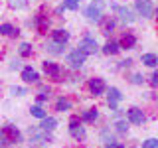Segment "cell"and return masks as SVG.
I'll use <instances>...</instances> for the list:
<instances>
[{
    "instance_id": "cell-1",
    "label": "cell",
    "mask_w": 158,
    "mask_h": 148,
    "mask_svg": "<svg viewBox=\"0 0 158 148\" xmlns=\"http://www.w3.org/2000/svg\"><path fill=\"white\" fill-rule=\"evenodd\" d=\"M101 8H103V2H101V0L89 4L87 10H85V16L91 20V22H99V20H101Z\"/></svg>"
},
{
    "instance_id": "cell-2",
    "label": "cell",
    "mask_w": 158,
    "mask_h": 148,
    "mask_svg": "<svg viewBox=\"0 0 158 148\" xmlns=\"http://www.w3.org/2000/svg\"><path fill=\"white\" fill-rule=\"evenodd\" d=\"M97 42H95V39H93V38H83L81 39V42H79V51H83V53H85V56H91V53H95L97 51Z\"/></svg>"
},
{
    "instance_id": "cell-3",
    "label": "cell",
    "mask_w": 158,
    "mask_h": 148,
    "mask_svg": "<svg viewBox=\"0 0 158 148\" xmlns=\"http://www.w3.org/2000/svg\"><path fill=\"white\" fill-rule=\"evenodd\" d=\"M136 12L140 14V16H144V18H150L152 16V12H154V8H152V2L150 0H136Z\"/></svg>"
},
{
    "instance_id": "cell-4",
    "label": "cell",
    "mask_w": 158,
    "mask_h": 148,
    "mask_svg": "<svg viewBox=\"0 0 158 148\" xmlns=\"http://www.w3.org/2000/svg\"><path fill=\"white\" fill-rule=\"evenodd\" d=\"M85 53H83V51H79V49H75V51H71V53H69V56H67V63H69V65H71V67H81L83 65V63H85Z\"/></svg>"
},
{
    "instance_id": "cell-5",
    "label": "cell",
    "mask_w": 158,
    "mask_h": 148,
    "mask_svg": "<svg viewBox=\"0 0 158 148\" xmlns=\"http://www.w3.org/2000/svg\"><path fill=\"white\" fill-rule=\"evenodd\" d=\"M2 136H4V140H6V142H18V140H20L18 128L12 126V125H8V126L2 128Z\"/></svg>"
},
{
    "instance_id": "cell-6",
    "label": "cell",
    "mask_w": 158,
    "mask_h": 148,
    "mask_svg": "<svg viewBox=\"0 0 158 148\" xmlns=\"http://www.w3.org/2000/svg\"><path fill=\"white\" fill-rule=\"evenodd\" d=\"M127 117H128V122H132V125H142V122H144V113H142L140 109H136V107L128 109Z\"/></svg>"
},
{
    "instance_id": "cell-7",
    "label": "cell",
    "mask_w": 158,
    "mask_h": 148,
    "mask_svg": "<svg viewBox=\"0 0 158 148\" xmlns=\"http://www.w3.org/2000/svg\"><path fill=\"white\" fill-rule=\"evenodd\" d=\"M89 91H91L95 97L103 95V93H105V83H103V79H99V77L91 79V81H89Z\"/></svg>"
},
{
    "instance_id": "cell-8",
    "label": "cell",
    "mask_w": 158,
    "mask_h": 148,
    "mask_svg": "<svg viewBox=\"0 0 158 148\" xmlns=\"http://www.w3.org/2000/svg\"><path fill=\"white\" fill-rule=\"evenodd\" d=\"M22 79L26 83H38L40 81V75H38V71H34L32 67H24L22 69Z\"/></svg>"
},
{
    "instance_id": "cell-9",
    "label": "cell",
    "mask_w": 158,
    "mask_h": 148,
    "mask_svg": "<svg viewBox=\"0 0 158 148\" xmlns=\"http://www.w3.org/2000/svg\"><path fill=\"white\" fill-rule=\"evenodd\" d=\"M123 99V95H121V91L118 89H115V87H111L109 89V107L111 109H117V103Z\"/></svg>"
},
{
    "instance_id": "cell-10",
    "label": "cell",
    "mask_w": 158,
    "mask_h": 148,
    "mask_svg": "<svg viewBox=\"0 0 158 148\" xmlns=\"http://www.w3.org/2000/svg\"><path fill=\"white\" fill-rule=\"evenodd\" d=\"M44 71H46L48 75H52V77H59L61 69H59V65L53 63V61H44Z\"/></svg>"
},
{
    "instance_id": "cell-11",
    "label": "cell",
    "mask_w": 158,
    "mask_h": 148,
    "mask_svg": "<svg viewBox=\"0 0 158 148\" xmlns=\"http://www.w3.org/2000/svg\"><path fill=\"white\" fill-rule=\"evenodd\" d=\"M40 126H42V130L49 132V130H53V128L57 126V121H56L53 117H48V115H46V117L42 118V125H40Z\"/></svg>"
},
{
    "instance_id": "cell-12",
    "label": "cell",
    "mask_w": 158,
    "mask_h": 148,
    "mask_svg": "<svg viewBox=\"0 0 158 148\" xmlns=\"http://www.w3.org/2000/svg\"><path fill=\"white\" fill-rule=\"evenodd\" d=\"M135 43H136V38L132 36V34H125L118 46H121V47H127V49H131V47H135Z\"/></svg>"
},
{
    "instance_id": "cell-13",
    "label": "cell",
    "mask_w": 158,
    "mask_h": 148,
    "mask_svg": "<svg viewBox=\"0 0 158 148\" xmlns=\"http://www.w3.org/2000/svg\"><path fill=\"white\" fill-rule=\"evenodd\" d=\"M67 39H69V32H67V30H56V32H53V42L65 43Z\"/></svg>"
},
{
    "instance_id": "cell-14",
    "label": "cell",
    "mask_w": 158,
    "mask_h": 148,
    "mask_svg": "<svg viewBox=\"0 0 158 148\" xmlns=\"http://www.w3.org/2000/svg\"><path fill=\"white\" fill-rule=\"evenodd\" d=\"M118 49H121V46H118L117 42H107L105 47H103V51H105L107 56H115V53H118Z\"/></svg>"
},
{
    "instance_id": "cell-15",
    "label": "cell",
    "mask_w": 158,
    "mask_h": 148,
    "mask_svg": "<svg viewBox=\"0 0 158 148\" xmlns=\"http://www.w3.org/2000/svg\"><path fill=\"white\" fill-rule=\"evenodd\" d=\"M142 63L148 65V67H156L158 65V57L154 53H144V56H142Z\"/></svg>"
},
{
    "instance_id": "cell-16",
    "label": "cell",
    "mask_w": 158,
    "mask_h": 148,
    "mask_svg": "<svg viewBox=\"0 0 158 148\" xmlns=\"http://www.w3.org/2000/svg\"><path fill=\"white\" fill-rule=\"evenodd\" d=\"M0 34H4V36H16L18 30L12 26V24H2L0 26Z\"/></svg>"
},
{
    "instance_id": "cell-17",
    "label": "cell",
    "mask_w": 158,
    "mask_h": 148,
    "mask_svg": "<svg viewBox=\"0 0 158 148\" xmlns=\"http://www.w3.org/2000/svg\"><path fill=\"white\" fill-rule=\"evenodd\" d=\"M97 117H99V113L95 111V109H89V111L83 113V121H85V122H93Z\"/></svg>"
},
{
    "instance_id": "cell-18",
    "label": "cell",
    "mask_w": 158,
    "mask_h": 148,
    "mask_svg": "<svg viewBox=\"0 0 158 148\" xmlns=\"http://www.w3.org/2000/svg\"><path fill=\"white\" fill-rule=\"evenodd\" d=\"M48 51H52V53H63V43H57V42L48 43Z\"/></svg>"
},
{
    "instance_id": "cell-19",
    "label": "cell",
    "mask_w": 158,
    "mask_h": 148,
    "mask_svg": "<svg viewBox=\"0 0 158 148\" xmlns=\"http://www.w3.org/2000/svg\"><path fill=\"white\" fill-rule=\"evenodd\" d=\"M32 142H49V136L48 132H38V134H32Z\"/></svg>"
},
{
    "instance_id": "cell-20",
    "label": "cell",
    "mask_w": 158,
    "mask_h": 148,
    "mask_svg": "<svg viewBox=\"0 0 158 148\" xmlns=\"http://www.w3.org/2000/svg\"><path fill=\"white\" fill-rule=\"evenodd\" d=\"M56 109L63 113V111H67V109H71V103H69L67 99H59V101H57V105H56Z\"/></svg>"
},
{
    "instance_id": "cell-21",
    "label": "cell",
    "mask_w": 158,
    "mask_h": 148,
    "mask_svg": "<svg viewBox=\"0 0 158 148\" xmlns=\"http://www.w3.org/2000/svg\"><path fill=\"white\" fill-rule=\"evenodd\" d=\"M117 10H118V14L123 16V20H127V22H132V20H135V18H132V12L128 8H117Z\"/></svg>"
},
{
    "instance_id": "cell-22",
    "label": "cell",
    "mask_w": 158,
    "mask_h": 148,
    "mask_svg": "<svg viewBox=\"0 0 158 148\" xmlns=\"http://www.w3.org/2000/svg\"><path fill=\"white\" fill-rule=\"evenodd\" d=\"M71 136L73 138H85V128L83 126H73L71 128Z\"/></svg>"
},
{
    "instance_id": "cell-23",
    "label": "cell",
    "mask_w": 158,
    "mask_h": 148,
    "mask_svg": "<svg viewBox=\"0 0 158 148\" xmlns=\"http://www.w3.org/2000/svg\"><path fill=\"white\" fill-rule=\"evenodd\" d=\"M30 113H32V117H38V118L46 117V111H44L42 107H32V109H30Z\"/></svg>"
},
{
    "instance_id": "cell-24",
    "label": "cell",
    "mask_w": 158,
    "mask_h": 148,
    "mask_svg": "<svg viewBox=\"0 0 158 148\" xmlns=\"http://www.w3.org/2000/svg\"><path fill=\"white\" fill-rule=\"evenodd\" d=\"M30 53H32V46H30V43H22V46H20V56L28 57Z\"/></svg>"
},
{
    "instance_id": "cell-25",
    "label": "cell",
    "mask_w": 158,
    "mask_h": 148,
    "mask_svg": "<svg viewBox=\"0 0 158 148\" xmlns=\"http://www.w3.org/2000/svg\"><path fill=\"white\" fill-rule=\"evenodd\" d=\"M142 148H158V140L156 138H148V140L142 142Z\"/></svg>"
},
{
    "instance_id": "cell-26",
    "label": "cell",
    "mask_w": 158,
    "mask_h": 148,
    "mask_svg": "<svg viewBox=\"0 0 158 148\" xmlns=\"http://www.w3.org/2000/svg\"><path fill=\"white\" fill-rule=\"evenodd\" d=\"M63 6L69 8V10H77L79 8V0H65V2H63Z\"/></svg>"
},
{
    "instance_id": "cell-27",
    "label": "cell",
    "mask_w": 158,
    "mask_h": 148,
    "mask_svg": "<svg viewBox=\"0 0 158 148\" xmlns=\"http://www.w3.org/2000/svg\"><path fill=\"white\" fill-rule=\"evenodd\" d=\"M115 126H117L118 132H127V130H128V122H127V121H117Z\"/></svg>"
},
{
    "instance_id": "cell-28",
    "label": "cell",
    "mask_w": 158,
    "mask_h": 148,
    "mask_svg": "<svg viewBox=\"0 0 158 148\" xmlns=\"http://www.w3.org/2000/svg\"><path fill=\"white\" fill-rule=\"evenodd\" d=\"M36 22L40 24V32H42V34H46V30H48V20H44V18H38Z\"/></svg>"
},
{
    "instance_id": "cell-29",
    "label": "cell",
    "mask_w": 158,
    "mask_h": 148,
    "mask_svg": "<svg viewBox=\"0 0 158 148\" xmlns=\"http://www.w3.org/2000/svg\"><path fill=\"white\" fill-rule=\"evenodd\" d=\"M10 6L12 8H22V6H26V0H10Z\"/></svg>"
},
{
    "instance_id": "cell-30",
    "label": "cell",
    "mask_w": 158,
    "mask_h": 148,
    "mask_svg": "<svg viewBox=\"0 0 158 148\" xmlns=\"http://www.w3.org/2000/svg\"><path fill=\"white\" fill-rule=\"evenodd\" d=\"M10 93H12V95H24L26 91H24L22 87H12V89H10Z\"/></svg>"
},
{
    "instance_id": "cell-31",
    "label": "cell",
    "mask_w": 158,
    "mask_h": 148,
    "mask_svg": "<svg viewBox=\"0 0 158 148\" xmlns=\"http://www.w3.org/2000/svg\"><path fill=\"white\" fill-rule=\"evenodd\" d=\"M142 81H144V77H142V75H138V73H136V75H132V83H135V85H140Z\"/></svg>"
},
{
    "instance_id": "cell-32",
    "label": "cell",
    "mask_w": 158,
    "mask_h": 148,
    "mask_svg": "<svg viewBox=\"0 0 158 148\" xmlns=\"http://www.w3.org/2000/svg\"><path fill=\"white\" fill-rule=\"evenodd\" d=\"M73 126H79V118L77 117H71V121H69V128H73Z\"/></svg>"
},
{
    "instance_id": "cell-33",
    "label": "cell",
    "mask_w": 158,
    "mask_h": 148,
    "mask_svg": "<svg viewBox=\"0 0 158 148\" xmlns=\"http://www.w3.org/2000/svg\"><path fill=\"white\" fill-rule=\"evenodd\" d=\"M150 83H152L154 87H158V71H154V73H152V79H150Z\"/></svg>"
},
{
    "instance_id": "cell-34",
    "label": "cell",
    "mask_w": 158,
    "mask_h": 148,
    "mask_svg": "<svg viewBox=\"0 0 158 148\" xmlns=\"http://www.w3.org/2000/svg\"><path fill=\"white\" fill-rule=\"evenodd\" d=\"M113 28H115V22H107V26H105V34H109Z\"/></svg>"
},
{
    "instance_id": "cell-35",
    "label": "cell",
    "mask_w": 158,
    "mask_h": 148,
    "mask_svg": "<svg viewBox=\"0 0 158 148\" xmlns=\"http://www.w3.org/2000/svg\"><path fill=\"white\" fill-rule=\"evenodd\" d=\"M107 146H109V148H125L121 142H113V144H107Z\"/></svg>"
}]
</instances>
